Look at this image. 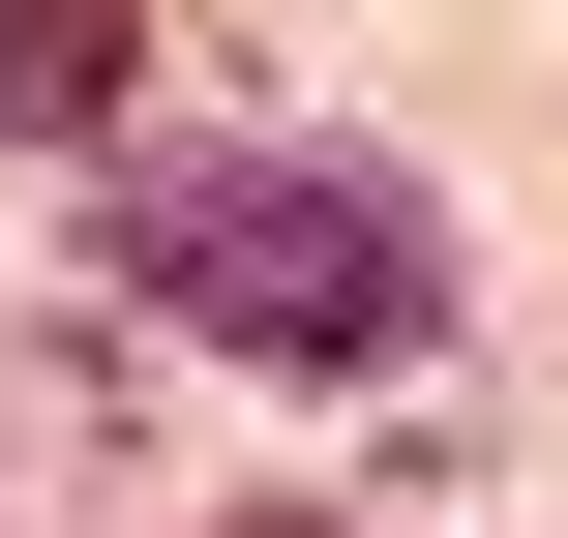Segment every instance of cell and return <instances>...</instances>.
I'll return each mask as SVG.
<instances>
[{"instance_id": "1", "label": "cell", "mask_w": 568, "mask_h": 538, "mask_svg": "<svg viewBox=\"0 0 568 538\" xmlns=\"http://www.w3.org/2000/svg\"><path fill=\"white\" fill-rule=\"evenodd\" d=\"M120 270H150L210 359H300V389H359V359L449 329V210H419L389 150H329V120H210V150H150V180H120Z\"/></svg>"}, {"instance_id": "2", "label": "cell", "mask_w": 568, "mask_h": 538, "mask_svg": "<svg viewBox=\"0 0 568 538\" xmlns=\"http://www.w3.org/2000/svg\"><path fill=\"white\" fill-rule=\"evenodd\" d=\"M150 90V0H0V150H90Z\"/></svg>"}, {"instance_id": "3", "label": "cell", "mask_w": 568, "mask_h": 538, "mask_svg": "<svg viewBox=\"0 0 568 538\" xmlns=\"http://www.w3.org/2000/svg\"><path fill=\"white\" fill-rule=\"evenodd\" d=\"M240 538H329V509H240Z\"/></svg>"}]
</instances>
